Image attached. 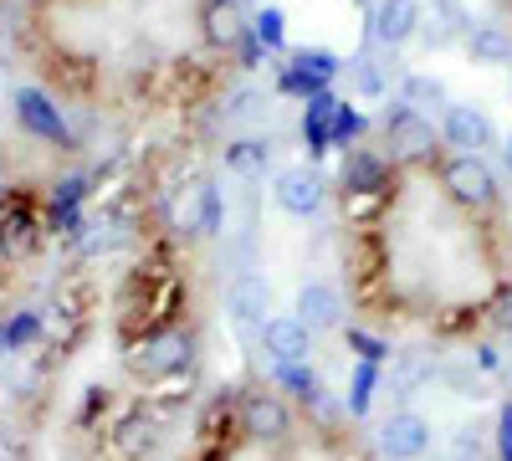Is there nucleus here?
Here are the masks:
<instances>
[{
  "label": "nucleus",
  "instance_id": "1",
  "mask_svg": "<svg viewBox=\"0 0 512 461\" xmlns=\"http://www.w3.org/2000/svg\"><path fill=\"white\" fill-rule=\"evenodd\" d=\"M384 139H390V154L405 164H425L441 149V129H431V118L410 103H395V113H384Z\"/></svg>",
  "mask_w": 512,
  "mask_h": 461
},
{
  "label": "nucleus",
  "instance_id": "2",
  "mask_svg": "<svg viewBox=\"0 0 512 461\" xmlns=\"http://www.w3.org/2000/svg\"><path fill=\"white\" fill-rule=\"evenodd\" d=\"M441 190L456 205H466V211H487V205L497 200V180H492L482 154H451L441 164Z\"/></svg>",
  "mask_w": 512,
  "mask_h": 461
},
{
  "label": "nucleus",
  "instance_id": "3",
  "mask_svg": "<svg viewBox=\"0 0 512 461\" xmlns=\"http://www.w3.org/2000/svg\"><path fill=\"white\" fill-rule=\"evenodd\" d=\"M420 0H374L369 6V41L374 47H405L420 36Z\"/></svg>",
  "mask_w": 512,
  "mask_h": 461
},
{
  "label": "nucleus",
  "instance_id": "4",
  "mask_svg": "<svg viewBox=\"0 0 512 461\" xmlns=\"http://www.w3.org/2000/svg\"><path fill=\"white\" fill-rule=\"evenodd\" d=\"M441 139L456 149V154H482L492 149L497 129H492V118L472 103H446V118H441Z\"/></svg>",
  "mask_w": 512,
  "mask_h": 461
},
{
  "label": "nucleus",
  "instance_id": "5",
  "mask_svg": "<svg viewBox=\"0 0 512 461\" xmlns=\"http://www.w3.org/2000/svg\"><path fill=\"white\" fill-rule=\"evenodd\" d=\"M241 431H246L251 441H262V446L287 441V431H292V415H287L282 395H272V390H251V395L241 400Z\"/></svg>",
  "mask_w": 512,
  "mask_h": 461
},
{
  "label": "nucleus",
  "instance_id": "6",
  "mask_svg": "<svg viewBox=\"0 0 512 461\" xmlns=\"http://www.w3.org/2000/svg\"><path fill=\"white\" fill-rule=\"evenodd\" d=\"M431 421L425 415H415V410H395L390 421H384V431H379V446H384V456L390 461H420L425 451H431Z\"/></svg>",
  "mask_w": 512,
  "mask_h": 461
},
{
  "label": "nucleus",
  "instance_id": "7",
  "mask_svg": "<svg viewBox=\"0 0 512 461\" xmlns=\"http://www.w3.org/2000/svg\"><path fill=\"white\" fill-rule=\"evenodd\" d=\"M272 195H277V205L287 216H318L323 211V180L308 170V164H297V170H282L277 175V185H272Z\"/></svg>",
  "mask_w": 512,
  "mask_h": 461
},
{
  "label": "nucleus",
  "instance_id": "8",
  "mask_svg": "<svg viewBox=\"0 0 512 461\" xmlns=\"http://www.w3.org/2000/svg\"><path fill=\"white\" fill-rule=\"evenodd\" d=\"M262 349L277 364H303L313 354V328L303 318H267L262 323Z\"/></svg>",
  "mask_w": 512,
  "mask_h": 461
},
{
  "label": "nucleus",
  "instance_id": "9",
  "mask_svg": "<svg viewBox=\"0 0 512 461\" xmlns=\"http://www.w3.org/2000/svg\"><path fill=\"white\" fill-rule=\"evenodd\" d=\"M226 308H231V318H236L241 328H262L267 313H272V287H267V277L241 272V277L231 282V292H226Z\"/></svg>",
  "mask_w": 512,
  "mask_h": 461
},
{
  "label": "nucleus",
  "instance_id": "10",
  "mask_svg": "<svg viewBox=\"0 0 512 461\" xmlns=\"http://www.w3.org/2000/svg\"><path fill=\"white\" fill-rule=\"evenodd\" d=\"M297 318H303L313 333H328L344 323V298H338L333 282H303L297 287Z\"/></svg>",
  "mask_w": 512,
  "mask_h": 461
},
{
  "label": "nucleus",
  "instance_id": "11",
  "mask_svg": "<svg viewBox=\"0 0 512 461\" xmlns=\"http://www.w3.org/2000/svg\"><path fill=\"white\" fill-rule=\"evenodd\" d=\"M134 364H139V374H175V369H185L190 364V333H180V328L159 333V339H149L139 349Z\"/></svg>",
  "mask_w": 512,
  "mask_h": 461
},
{
  "label": "nucleus",
  "instance_id": "12",
  "mask_svg": "<svg viewBox=\"0 0 512 461\" xmlns=\"http://www.w3.org/2000/svg\"><path fill=\"white\" fill-rule=\"evenodd\" d=\"M175 221H180L185 231L216 236V231H221V200H216V190H210V185H190V190L180 195V205H175Z\"/></svg>",
  "mask_w": 512,
  "mask_h": 461
},
{
  "label": "nucleus",
  "instance_id": "13",
  "mask_svg": "<svg viewBox=\"0 0 512 461\" xmlns=\"http://www.w3.org/2000/svg\"><path fill=\"white\" fill-rule=\"evenodd\" d=\"M16 118H21V129H31L36 139H67L62 113L52 108L47 93H36V88H21L16 93Z\"/></svg>",
  "mask_w": 512,
  "mask_h": 461
},
{
  "label": "nucleus",
  "instance_id": "14",
  "mask_svg": "<svg viewBox=\"0 0 512 461\" xmlns=\"http://www.w3.org/2000/svg\"><path fill=\"white\" fill-rule=\"evenodd\" d=\"M200 31H205L210 47H236V41H241L236 0H205V6H200Z\"/></svg>",
  "mask_w": 512,
  "mask_h": 461
},
{
  "label": "nucleus",
  "instance_id": "15",
  "mask_svg": "<svg viewBox=\"0 0 512 461\" xmlns=\"http://www.w3.org/2000/svg\"><path fill=\"white\" fill-rule=\"evenodd\" d=\"M466 52H472V62H482V67H502V62H512V36L502 26H472Z\"/></svg>",
  "mask_w": 512,
  "mask_h": 461
},
{
  "label": "nucleus",
  "instance_id": "16",
  "mask_svg": "<svg viewBox=\"0 0 512 461\" xmlns=\"http://www.w3.org/2000/svg\"><path fill=\"white\" fill-rule=\"evenodd\" d=\"M267 159H272V144H256V139H246V144H231V149H226V164H231V170H241V175L267 170Z\"/></svg>",
  "mask_w": 512,
  "mask_h": 461
},
{
  "label": "nucleus",
  "instance_id": "17",
  "mask_svg": "<svg viewBox=\"0 0 512 461\" xmlns=\"http://www.w3.org/2000/svg\"><path fill=\"white\" fill-rule=\"evenodd\" d=\"M405 103L410 108H425V103H446V88L436 77H425V72H410L405 77Z\"/></svg>",
  "mask_w": 512,
  "mask_h": 461
},
{
  "label": "nucleus",
  "instance_id": "18",
  "mask_svg": "<svg viewBox=\"0 0 512 461\" xmlns=\"http://www.w3.org/2000/svg\"><path fill=\"white\" fill-rule=\"evenodd\" d=\"M256 41H262V47H282V11L277 6H267L256 16Z\"/></svg>",
  "mask_w": 512,
  "mask_h": 461
},
{
  "label": "nucleus",
  "instance_id": "19",
  "mask_svg": "<svg viewBox=\"0 0 512 461\" xmlns=\"http://www.w3.org/2000/svg\"><path fill=\"white\" fill-rule=\"evenodd\" d=\"M451 461H482V431H456Z\"/></svg>",
  "mask_w": 512,
  "mask_h": 461
},
{
  "label": "nucleus",
  "instance_id": "20",
  "mask_svg": "<svg viewBox=\"0 0 512 461\" xmlns=\"http://www.w3.org/2000/svg\"><path fill=\"white\" fill-rule=\"evenodd\" d=\"M420 380H431V369L415 364V359H400V390H415Z\"/></svg>",
  "mask_w": 512,
  "mask_h": 461
},
{
  "label": "nucleus",
  "instance_id": "21",
  "mask_svg": "<svg viewBox=\"0 0 512 461\" xmlns=\"http://www.w3.org/2000/svg\"><path fill=\"white\" fill-rule=\"evenodd\" d=\"M226 113H231V118H246V113H256V93H251V88L231 93V98H226Z\"/></svg>",
  "mask_w": 512,
  "mask_h": 461
},
{
  "label": "nucleus",
  "instance_id": "22",
  "mask_svg": "<svg viewBox=\"0 0 512 461\" xmlns=\"http://www.w3.org/2000/svg\"><path fill=\"white\" fill-rule=\"evenodd\" d=\"M497 431H502V441H497V451H502V461H512V405L502 410V421H497Z\"/></svg>",
  "mask_w": 512,
  "mask_h": 461
},
{
  "label": "nucleus",
  "instance_id": "23",
  "mask_svg": "<svg viewBox=\"0 0 512 461\" xmlns=\"http://www.w3.org/2000/svg\"><path fill=\"white\" fill-rule=\"evenodd\" d=\"M31 333H36V318H16V323H11V344H26Z\"/></svg>",
  "mask_w": 512,
  "mask_h": 461
},
{
  "label": "nucleus",
  "instance_id": "24",
  "mask_svg": "<svg viewBox=\"0 0 512 461\" xmlns=\"http://www.w3.org/2000/svg\"><path fill=\"white\" fill-rule=\"evenodd\" d=\"M0 461H16V446H11L6 436H0Z\"/></svg>",
  "mask_w": 512,
  "mask_h": 461
},
{
  "label": "nucleus",
  "instance_id": "25",
  "mask_svg": "<svg viewBox=\"0 0 512 461\" xmlns=\"http://www.w3.org/2000/svg\"><path fill=\"white\" fill-rule=\"evenodd\" d=\"M502 164H507V175H512V134H507V144H502Z\"/></svg>",
  "mask_w": 512,
  "mask_h": 461
}]
</instances>
